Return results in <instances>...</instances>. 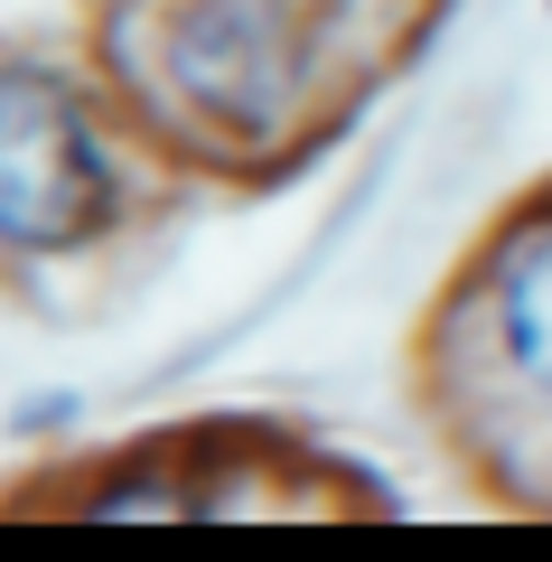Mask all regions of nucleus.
Masks as SVG:
<instances>
[{"instance_id":"obj_1","label":"nucleus","mask_w":552,"mask_h":562,"mask_svg":"<svg viewBox=\"0 0 552 562\" xmlns=\"http://www.w3.org/2000/svg\"><path fill=\"white\" fill-rule=\"evenodd\" d=\"M103 206H113V179L85 132V103L38 66H0V244L57 254L94 235Z\"/></svg>"},{"instance_id":"obj_2","label":"nucleus","mask_w":552,"mask_h":562,"mask_svg":"<svg viewBox=\"0 0 552 562\" xmlns=\"http://www.w3.org/2000/svg\"><path fill=\"white\" fill-rule=\"evenodd\" d=\"M169 66L216 132H272L300 85V20L281 0H188L169 29Z\"/></svg>"},{"instance_id":"obj_3","label":"nucleus","mask_w":552,"mask_h":562,"mask_svg":"<svg viewBox=\"0 0 552 562\" xmlns=\"http://www.w3.org/2000/svg\"><path fill=\"white\" fill-rule=\"evenodd\" d=\"M496 347L552 394V235H533L525 254L506 262V291H496Z\"/></svg>"}]
</instances>
